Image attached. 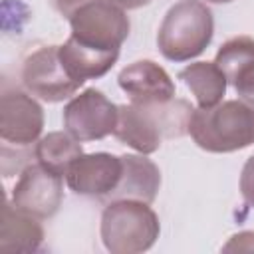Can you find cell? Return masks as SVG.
<instances>
[{"label": "cell", "instance_id": "obj_7", "mask_svg": "<svg viewBox=\"0 0 254 254\" xmlns=\"http://www.w3.org/2000/svg\"><path fill=\"white\" fill-rule=\"evenodd\" d=\"M44 129L42 105L20 89H6L0 97V141L2 149H26L34 145Z\"/></svg>", "mask_w": 254, "mask_h": 254}, {"label": "cell", "instance_id": "obj_4", "mask_svg": "<svg viewBox=\"0 0 254 254\" xmlns=\"http://www.w3.org/2000/svg\"><path fill=\"white\" fill-rule=\"evenodd\" d=\"M67 18L71 36L99 48H121L129 36V18L123 8L109 0H56Z\"/></svg>", "mask_w": 254, "mask_h": 254}, {"label": "cell", "instance_id": "obj_18", "mask_svg": "<svg viewBox=\"0 0 254 254\" xmlns=\"http://www.w3.org/2000/svg\"><path fill=\"white\" fill-rule=\"evenodd\" d=\"M240 192L244 202L254 208V155L244 163L242 173H240Z\"/></svg>", "mask_w": 254, "mask_h": 254}, {"label": "cell", "instance_id": "obj_16", "mask_svg": "<svg viewBox=\"0 0 254 254\" xmlns=\"http://www.w3.org/2000/svg\"><path fill=\"white\" fill-rule=\"evenodd\" d=\"M34 155L38 163L65 177L71 163L83 155V149H81V141L71 137L67 131H52L36 143Z\"/></svg>", "mask_w": 254, "mask_h": 254}, {"label": "cell", "instance_id": "obj_14", "mask_svg": "<svg viewBox=\"0 0 254 254\" xmlns=\"http://www.w3.org/2000/svg\"><path fill=\"white\" fill-rule=\"evenodd\" d=\"M40 218L16 208L6 200L0 224V250L2 252H38L44 244V228Z\"/></svg>", "mask_w": 254, "mask_h": 254}, {"label": "cell", "instance_id": "obj_13", "mask_svg": "<svg viewBox=\"0 0 254 254\" xmlns=\"http://www.w3.org/2000/svg\"><path fill=\"white\" fill-rule=\"evenodd\" d=\"M121 161H123V171L119 185L107 196V200L131 198L151 204L161 187L159 167L145 155H121Z\"/></svg>", "mask_w": 254, "mask_h": 254}, {"label": "cell", "instance_id": "obj_20", "mask_svg": "<svg viewBox=\"0 0 254 254\" xmlns=\"http://www.w3.org/2000/svg\"><path fill=\"white\" fill-rule=\"evenodd\" d=\"M109 2L117 4V6H119V8H123V10H135V8L147 6V4H149V2H153V0H109Z\"/></svg>", "mask_w": 254, "mask_h": 254}, {"label": "cell", "instance_id": "obj_21", "mask_svg": "<svg viewBox=\"0 0 254 254\" xmlns=\"http://www.w3.org/2000/svg\"><path fill=\"white\" fill-rule=\"evenodd\" d=\"M206 2H212V4H226V2H232V0H206Z\"/></svg>", "mask_w": 254, "mask_h": 254}, {"label": "cell", "instance_id": "obj_11", "mask_svg": "<svg viewBox=\"0 0 254 254\" xmlns=\"http://www.w3.org/2000/svg\"><path fill=\"white\" fill-rule=\"evenodd\" d=\"M119 48H99L69 36L65 44L60 46V60L67 73L83 85L87 79H97L105 75L117 62Z\"/></svg>", "mask_w": 254, "mask_h": 254}, {"label": "cell", "instance_id": "obj_12", "mask_svg": "<svg viewBox=\"0 0 254 254\" xmlns=\"http://www.w3.org/2000/svg\"><path fill=\"white\" fill-rule=\"evenodd\" d=\"M113 135L127 147L135 149L141 155H151L161 147L163 133L145 105H119L117 125Z\"/></svg>", "mask_w": 254, "mask_h": 254}, {"label": "cell", "instance_id": "obj_6", "mask_svg": "<svg viewBox=\"0 0 254 254\" xmlns=\"http://www.w3.org/2000/svg\"><path fill=\"white\" fill-rule=\"evenodd\" d=\"M117 111L111 99L95 87L73 95L64 107V127L77 141H99L115 131Z\"/></svg>", "mask_w": 254, "mask_h": 254}, {"label": "cell", "instance_id": "obj_3", "mask_svg": "<svg viewBox=\"0 0 254 254\" xmlns=\"http://www.w3.org/2000/svg\"><path fill=\"white\" fill-rule=\"evenodd\" d=\"M161 232L159 216L141 200H109L101 214V240L111 254H139L149 250Z\"/></svg>", "mask_w": 254, "mask_h": 254}, {"label": "cell", "instance_id": "obj_17", "mask_svg": "<svg viewBox=\"0 0 254 254\" xmlns=\"http://www.w3.org/2000/svg\"><path fill=\"white\" fill-rule=\"evenodd\" d=\"M232 87L244 103L254 107V62H250L236 73V77L232 79Z\"/></svg>", "mask_w": 254, "mask_h": 254}, {"label": "cell", "instance_id": "obj_2", "mask_svg": "<svg viewBox=\"0 0 254 254\" xmlns=\"http://www.w3.org/2000/svg\"><path fill=\"white\" fill-rule=\"evenodd\" d=\"M214 34L210 8L200 0H179L165 14L157 46L171 62H189L202 54Z\"/></svg>", "mask_w": 254, "mask_h": 254}, {"label": "cell", "instance_id": "obj_10", "mask_svg": "<svg viewBox=\"0 0 254 254\" xmlns=\"http://www.w3.org/2000/svg\"><path fill=\"white\" fill-rule=\"evenodd\" d=\"M117 81L133 105L163 103L175 97V81L159 64L151 60L129 64L121 69Z\"/></svg>", "mask_w": 254, "mask_h": 254}, {"label": "cell", "instance_id": "obj_1", "mask_svg": "<svg viewBox=\"0 0 254 254\" xmlns=\"http://www.w3.org/2000/svg\"><path fill=\"white\" fill-rule=\"evenodd\" d=\"M189 133L208 153H232L254 143V107L242 99L220 101L192 111Z\"/></svg>", "mask_w": 254, "mask_h": 254}, {"label": "cell", "instance_id": "obj_15", "mask_svg": "<svg viewBox=\"0 0 254 254\" xmlns=\"http://www.w3.org/2000/svg\"><path fill=\"white\" fill-rule=\"evenodd\" d=\"M179 77L192 91L198 107H212L222 101L226 93V77L214 62H194L181 69Z\"/></svg>", "mask_w": 254, "mask_h": 254}, {"label": "cell", "instance_id": "obj_9", "mask_svg": "<svg viewBox=\"0 0 254 254\" xmlns=\"http://www.w3.org/2000/svg\"><path fill=\"white\" fill-rule=\"evenodd\" d=\"M121 171V157H115L111 153H83L67 169L65 183L75 194L107 198L119 185Z\"/></svg>", "mask_w": 254, "mask_h": 254}, {"label": "cell", "instance_id": "obj_19", "mask_svg": "<svg viewBox=\"0 0 254 254\" xmlns=\"http://www.w3.org/2000/svg\"><path fill=\"white\" fill-rule=\"evenodd\" d=\"M222 250L224 252H230V250H246V252H250V250H254V232L246 230V232L234 234L230 238V242Z\"/></svg>", "mask_w": 254, "mask_h": 254}, {"label": "cell", "instance_id": "obj_8", "mask_svg": "<svg viewBox=\"0 0 254 254\" xmlns=\"http://www.w3.org/2000/svg\"><path fill=\"white\" fill-rule=\"evenodd\" d=\"M64 200L62 175L50 171L42 163L24 167L14 190L12 204L40 220L52 218Z\"/></svg>", "mask_w": 254, "mask_h": 254}, {"label": "cell", "instance_id": "obj_5", "mask_svg": "<svg viewBox=\"0 0 254 254\" xmlns=\"http://www.w3.org/2000/svg\"><path fill=\"white\" fill-rule=\"evenodd\" d=\"M22 83L28 93L48 101H64L81 87L60 60V46H44L32 52L22 65Z\"/></svg>", "mask_w": 254, "mask_h": 254}]
</instances>
